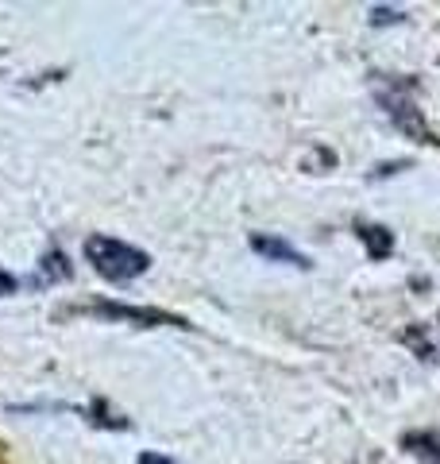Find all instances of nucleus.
<instances>
[{
	"instance_id": "obj_1",
	"label": "nucleus",
	"mask_w": 440,
	"mask_h": 464,
	"mask_svg": "<svg viewBox=\"0 0 440 464\" xmlns=\"http://www.w3.org/2000/svg\"><path fill=\"white\" fill-rule=\"evenodd\" d=\"M85 259H90V264L112 283L136 279V275H143L147 264H151L147 252L131 248V244H124V240H112V237H90L85 240Z\"/></svg>"
},
{
	"instance_id": "obj_2",
	"label": "nucleus",
	"mask_w": 440,
	"mask_h": 464,
	"mask_svg": "<svg viewBox=\"0 0 440 464\" xmlns=\"http://www.w3.org/2000/svg\"><path fill=\"white\" fill-rule=\"evenodd\" d=\"M375 97L387 105V112H390V121L402 128L406 136H414V140H429V132H425V124H421V116H417V109H414V101H409V85H402V82H375Z\"/></svg>"
},
{
	"instance_id": "obj_3",
	"label": "nucleus",
	"mask_w": 440,
	"mask_h": 464,
	"mask_svg": "<svg viewBox=\"0 0 440 464\" xmlns=\"http://www.w3.org/2000/svg\"><path fill=\"white\" fill-rule=\"evenodd\" d=\"M252 248L259 256H267L274 259V264H290V267H310V256H301L298 248H290L286 240H278V237H252Z\"/></svg>"
},
{
	"instance_id": "obj_4",
	"label": "nucleus",
	"mask_w": 440,
	"mask_h": 464,
	"mask_svg": "<svg viewBox=\"0 0 440 464\" xmlns=\"http://www.w3.org/2000/svg\"><path fill=\"white\" fill-rule=\"evenodd\" d=\"M402 445H406V453H414L421 464H440V433H436V430L406 433Z\"/></svg>"
},
{
	"instance_id": "obj_5",
	"label": "nucleus",
	"mask_w": 440,
	"mask_h": 464,
	"mask_svg": "<svg viewBox=\"0 0 440 464\" xmlns=\"http://www.w3.org/2000/svg\"><path fill=\"white\" fill-rule=\"evenodd\" d=\"M359 240L367 244L371 259H387L394 252V232H387L383 225H359Z\"/></svg>"
},
{
	"instance_id": "obj_6",
	"label": "nucleus",
	"mask_w": 440,
	"mask_h": 464,
	"mask_svg": "<svg viewBox=\"0 0 440 464\" xmlns=\"http://www.w3.org/2000/svg\"><path fill=\"white\" fill-rule=\"evenodd\" d=\"M12 290H16V279L8 271H0V295H12Z\"/></svg>"
},
{
	"instance_id": "obj_7",
	"label": "nucleus",
	"mask_w": 440,
	"mask_h": 464,
	"mask_svg": "<svg viewBox=\"0 0 440 464\" xmlns=\"http://www.w3.org/2000/svg\"><path fill=\"white\" fill-rule=\"evenodd\" d=\"M390 20H402V12L398 16H390V8H375V24H390Z\"/></svg>"
}]
</instances>
